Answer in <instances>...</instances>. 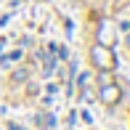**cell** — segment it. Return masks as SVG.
Wrapping results in <instances>:
<instances>
[{"mask_svg":"<svg viewBox=\"0 0 130 130\" xmlns=\"http://www.w3.org/2000/svg\"><path fill=\"white\" fill-rule=\"evenodd\" d=\"M90 61L98 72H111V69H117V53L106 43H96L90 48Z\"/></svg>","mask_w":130,"mask_h":130,"instance_id":"1","label":"cell"},{"mask_svg":"<svg viewBox=\"0 0 130 130\" xmlns=\"http://www.w3.org/2000/svg\"><path fill=\"white\" fill-rule=\"evenodd\" d=\"M98 98H101L104 106H109V109H111V106H117V104L122 101V88L117 85V82H111V80H109V82H101Z\"/></svg>","mask_w":130,"mask_h":130,"instance_id":"2","label":"cell"},{"mask_svg":"<svg viewBox=\"0 0 130 130\" xmlns=\"http://www.w3.org/2000/svg\"><path fill=\"white\" fill-rule=\"evenodd\" d=\"M37 125H40V127H53V125H56V120L48 117V114H40V117H37Z\"/></svg>","mask_w":130,"mask_h":130,"instance_id":"3","label":"cell"},{"mask_svg":"<svg viewBox=\"0 0 130 130\" xmlns=\"http://www.w3.org/2000/svg\"><path fill=\"white\" fill-rule=\"evenodd\" d=\"M27 77H29V72H27V69H16V72L11 74V80H13V82H24Z\"/></svg>","mask_w":130,"mask_h":130,"instance_id":"4","label":"cell"},{"mask_svg":"<svg viewBox=\"0 0 130 130\" xmlns=\"http://www.w3.org/2000/svg\"><path fill=\"white\" fill-rule=\"evenodd\" d=\"M8 130H24L21 125H16V122H8Z\"/></svg>","mask_w":130,"mask_h":130,"instance_id":"5","label":"cell"}]
</instances>
